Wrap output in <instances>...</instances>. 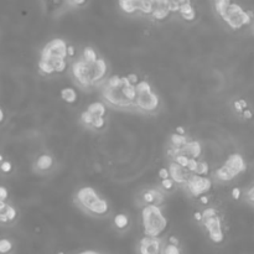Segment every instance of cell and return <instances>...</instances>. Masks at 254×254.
<instances>
[{"instance_id": "obj_1", "label": "cell", "mask_w": 254, "mask_h": 254, "mask_svg": "<svg viewBox=\"0 0 254 254\" xmlns=\"http://www.w3.org/2000/svg\"><path fill=\"white\" fill-rule=\"evenodd\" d=\"M102 97L108 107L118 111H134L135 86L130 85L127 77L112 76L102 86ZM106 106V107H107Z\"/></svg>"}, {"instance_id": "obj_2", "label": "cell", "mask_w": 254, "mask_h": 254, "mask_svg": "<svg viewBox=\"0 0 254 254\" xmlns=\"http://www.w3.org/2000/svg\"><path fill=\"white\" fill-rule=\"evenodd\" d=\"M108 71V63L104 58H98L91 63L80 58L71 66V75H72L76 86L85 91L94 88L106 82Z\"/></svg>"}, {"instance_id": "obj_3", "label": "cell", "mask_w": 254, "mask_h": 254, "mask_svg": "<svg viewBox=\"0 0 254 254\" xmlns=\"http://www.w3.org/2000/svg\"><path fill=\"white\" fill-rule=\"evenodd\" d=\"M73 202L81 211L94 218H103L111 212L108 201L99 196L98 192L91 186L78 189L73 196Z\"/></svg>"}, {"instance_id": "obj_4", "label": "cell", "mask_w": 254, "mask_h": 254, "mask_svg": "<svg viewBox=\"0 0 254 254\" xmlns=\"http://www.w3.org/2000/svg\"><path fill=\"white\" fill-rule=\"evenodd\" d=\"M216 13L219 18L232 29L239 30L244 26L249 25L253 20L252 11H247L241 5L236 3H231L228 0H218L214 1Z\"/></svg>"}, {"instance_id": "obj_5", "label": "cell", "mask_w": 254, "mask_h": 254, "mask_svg": "<svg viewBox=\"0 0 254 254\" xmlns=\"http://www.w3.org/2000/svg\"><path fill=\"white\" fill-rule=\"evenodd\" d=\"M67 43L62 39H53L41 50L40 61L48 63L55 73H62L67 67Z\"/></svg>"}, {"instance_id": "obj_6", "label": "cell", "mask_w": 254, "mask_h": 254, "mask_svg": "<svg viewBox=\"0 0 254 254\" xmlns=\"http://www.w3.org/2000/svg\"><path fill=\"white\" fill-rule=\"evenodd\" d=\"M141 222L145 237L160 238L168 227V219L160 207L149 205L141 210Z\"/></svg>"}, {"instance_id": "obj_7", "label": "cell", "mask_w": 254, "mask_h": 254, "mask_svg": "<svg viewBox=\"0 0 254 254\" xmlns=\"http://www.w3.org/2000/svg\"><path fill=\"white\" fill-rule=\"evenodd\" d=\"M160 107V98L155 92H153L150 83L148 81H139L135 85V98L134 108L138 113L153 114Z\"/></svg>"}, {"instance_id": "obj_8", "label": "cell", "mask_w": 254, "mask_h": 254, "mask_svg": "<svg viewBox=\"0 0 254 254\" xmlns=\"http://www.w3.org/2000/svg\"><path fill=\"white\" fill-rule=\"evenodd\" d=\"M185 185H186V189L190 192V195L197 197L202 196V195H206L211 190L212 181L209 177H202L197 176L195 174H190Z\"/></svg>"}, {"instance_id": "obj_9", "label": "cell", "mask_w": 254, "mask_h": 254, "mask_svg": "<svg viewBox=\"0 0 254 254\" xmlns=\"http://www.w3.org/2000/svg\"><path fill=\"white\" fill-rule=\"evenodd\" d=\"M204 227L206 228L207 233H209L210 239L213 242L214 244H221L224 241V233L222 229V222L221 218L217 216L210 217V218H204L201 222Z\"/></svg>"}, {"instance_id": "obj_10", "label": "cell", "mask_w": 254, "mask_h": 254, "mask_svg": "<svg viewBox=\"0 0 254 254\" xmlns=\"http://www.w3.org/2000/svg\"><path fill=\"white\" fill-rule=\"evenodd\" d=\"M165 242L161 238H151L144 236L138 242V254H163Z\"/></svg>"}, {"instance_id": "obj_11", "label": "cell", "mask_w": 254, "mask_h": 254, "mask_svg": "<svg viewBox=\"0 0 254 254\" xmlns=\"http://www.w3.org/2000/svg\"><path fill=\"white\" fill-rule=\"evenodd\" d=\"M224 165L228 169H231L232 171L236 172L237 175L244 172L247 169L246 161H244L243 156L241 154H232V155H229L226 163H224Z\"/></svg>"}, {"instance_id": "obj_12", "label": "cell", "mask_w": 254, "mask_h": 254, "mask_svg": "<svg viewBox=\"0 0 254 254\" xmlns=\"http://www.w3.org/2000/svg\"><path fill=\"white\" fill-rule=\"evenodd\" d=\"M169 177L172 180V182L174 184H179V185H184L185 182H186L187 177H189V175L185 174V170L182 168H180L177 164H175L174 161L172 163H170V165H169Z\"/></svg>"}, {"instance_id": "obj_13", "label": "cell", "mask_w": 254, "mask_h": 254, "mask_svg": "<svg viewBox=\"0 0 254 254\" xmlns=\"http://www.w3.org/2000/svg\"><path fill=\"white\" fill-rule=\"evenodd\" d=\"M16 216H18V212L15 207L9 205L8 202L0 201V223H10L15 221Z\"/></svg>"}, {"instance_id": "obj_14", "label": "cell", "mask_w": 254, "mask_h": 254, "mask_svg": "<svg viewBox=\"0 0 254 254\" xmlns=\"http://www.w3.org/2000/svg\"><path fill=\"white\" fill-rule=\"evenodd\" d=\"M164 194L161 190L159 189H150L148 190V191H145L143 194V197H141V200L144 201V204L146 205V206H149V205H153V206H158L159 205H161L164 202Z\"/></svg>"}, {"instance_id": "obj_15", "label": "cell", "mask_w": 254, "mask_h": 254, "mask_svg": "<svg viewBox=\"0 0 254 254\" xmlns=\"http://www.w3.org/2000/svg\"><path fill=\"white\" fill-rule=\"evenodd\" d=\"M179 154H182V155L187 156L189 159H195V160H197V158H200L202 154L201 144L196 140L187 141L186 145L182 149H180Z\"/></svg>"}, {"instance_id": "obj_16", "label": "cell", "mask_w": 254, "mask_h": 254, "mask_svg": "<svg viewBox=\"0 0 254 254\" xmlns=\"http://www.w3.org/2000/svg\"><path fill=\"white\" fill-rule=\"evenodd\" d=\"M55 165V159L50 154H41L35 161V169L38 172H47Z\"/></svg>"}, {"instance_id": "obj_17", "label": "cell", "mask_w": 254, "mask_h": 254, "mask_svg": "<svg viewBox=\"0 0 254 254\" xmlns=\"http://www.w3.org/2000/svg\"><path fill=\"white\" fill-rule=\"evenodd\" d=\"M170 15L168 9V1H153V13L150 16L155 20H164Z\"/></svg>"}, {"instance_id": "obj_18", "label": "cell", "mask_w": 254, "mask_h": 254, "mask_svg": "<svg viewBox=\"0 0 254 254\" xmlns=\"http://www.w3.org/2000/svg\"><path fill=\"white\" fill-rule=\"evenodd\" d=\"M213 176L218 182H229L232 181L234 177L238 176V175H237L234 171H232L231 169L227 168L226 165H222L221 168L217 169L216 171H214Z\"/></svg>"}, {"instance_id": "obj_19", "label": "cell", "mask_w": 254, "mask_h": 254, "mask_svg": "<svg viewBox=\"0 0 254 254\" xmlns=\"http://www.w3.org/2000/svg\"><path fill=\"white\" fill-rule=\"evenodd\" d=\"M87 112L91 113L94 118H104L107 114V107L102 102H93L87 107Z\"/></svg>"}, {"instance_id": "obj_20", "label": "cell", "mask_w": 254, "mask_h": 254, "mask_svg": "<svg viewBox=\"0 0 254 254\" xmlns=\"http://www.w3.org/2000/svg\"><path fill=\"white\" fill-rule=\"evenodd\" d=\"M61 98H62L63 102L68 104H73L77 102V92H76L75 88L72 87H65V88L61 89Z\"/></svg>"}, {"instance_id": "obj_21", "label": "cell", "mask_w": 254, "mask_h": 254, "mask_svg": "<svg viewBox=\"0 0 254 254\" xmlns=\"http://www.w3.org/2000/svg\"><path fill=\"white\" fill-rule=\"evenodd\" d=\"M136 11H140L144 15H150L153 13V1H148V0H135Z\"/></svg>"}, {"instance_id": "obj_22", "label": "cell", "mask_w": 254, "mask_h": 254, "mask_svg": "<svg viewBox=\"0 0 254 254\" xmlns=\"http://www.w3.org/2000/svg\"><path fill=\"white\" fill-rule=\"evenodd\" d=\"M82 58L83 61H86V62H94V61L98 60V56H97L96 50L91 46H86V47L83 48L82 51Z\"/></svg>"}, {"instance_id": "obj_23", "label": "cell", "mask_w": 254, "mask_h": 254, "mask_svg": "<svg viewBox=\"0 0 254 254\" xmlns=\"http://www.w3.org/2000/svg\"><path fill=\"white\" fill-rule=\"evenodd\" d=\"M14 243L9 238H0V254H13Z\"/></svg>"}, {"instance_id": "obj_24", "label": "cell", "mask_w": 254, "mask_h": 254, "mask_svg": "<svg viewBox=\"0 0 254 254\" xmlns=\"http://www.w3.org/2000/svg\"><path fill=\"white\" fill-rule=\"evenodd\" d=\"M121 10H123L126 14H135V4H134V0H121L118 3Z\"/></svg>"}, {"instance_id": "obj_25", "label": "cell", "mask_w": 254, "mask_h": 254, "mask_svg": "<svg viewBox=\"0 0 254 254\" xmlns=\"http://www.w3.org/2000/svg\"><path fill=\"white\" fill-rule=\"evenodd\" d=\"M114 226L119 229H124L128 227L129 224V218L126 213H118L114 217Z\"/></svg>"}, {"instance_id": "obj_26", "label": "cell", "mask_w": 254, "mask_h": 254, "mask_svg": "<svg viewBox=\"0 0 254 254\" xmlns=\"http://www.w3.org/2000/svg\"><path fill=\"white\" fill-rule=\"evenodd\" d=\"M209 171H210V166L206 161H197V168L196 170H195V175L206 177L207 174H209Z\"/></svg>"}, {"instance_id": "obj_27", "label": "cell", "mask_w": 254, "mask_h": 254, "mask_svg": "<svg viewBox=\"0 0 254 254\" xmlns=\"http://www.w3.org/2000/svg\"><path fill=\"white\" fill-rule=\"evenodd\" d=\"M180 3V9H179V13L182 15H187V14L192 13V11L195 10L194 6L191 5V3L190 1H187V0H185V1H179Z\"/></svg>"}, {"instance_id": "obj_28", "label": "cell", "mask_w": 254, "mask_h": 254, "mask_svg": "<svg viewBox=\"0 0 254 254\" xmlns=\"http://www.w3.org/2000/svg\"><path fill=\"white\" fill-rule=\"evenodd\" d=\"M80 119H81V123H82L85 127H91L92 122L94 121V117L92 116L91 113H88L87 111H85L81 113Z\"/></svg>"}, {"instance_id": "obj_29", "label": "cell", "mask_w": 254, "mask_h": 254, "mask_svg": "<svg viewBox=\"0 0 254 254\" xmlns=\"http://www.w3.org/2000/svg\"><path fill=\"white\" fill-rule=\"evenodd\" d=\"M163 254H182V251L179 246H172V244L166 243L165 247H164Z\"/></svg>"}, {"instance_id": "obj_30", "label": "cell", "mask_w": 254, "mask_h": 254, "mask_svg": "<svg viewBox=\"0 0 254 254\" xmlns=\"http://www.w3.org/2000/svg\"><path fill=\"white\" fill-rule=\"evenodd\" d=\"M38 66H39V70H40V72L42 73V75L50 76V75H53V73H55V72H53L52 67H51L48 63L43 62V61H39Z\"/></svg>"}, {"instance_id": "obj_31", "label": "cell", "mask_w": 254, "mask_h": 254, "mask_svg": "<svg viewBox=\"0 0 254 254\" xmlns=\"http://www.w3.org/2000/svg\"><path fill=\"white\" fill-rule=\"evenodd\" d=\"M174 163L177 164L180 168L185 169L187 166V164H189V158L182 155V154H177V155L174 156Z\"/></svg>"}, {"instance_id": "obj_32", "label": "cell", "mask_w": 254, "mask_h": 254, "mask_svg": "<svg viewBox=\"0 0 254 254\" xmlns=\"http://www.w3.org/2000/svg\"><path fill=\"white\" fill-rule=\"evenodd\" d=\"M0 171L5 175L10 174V172L13 171V164H11V161L4 160L3 163L0 164Z\"/></svg>"}, {"instance_id": "obj_33", "label": "cell", "mask_w": 254, "mask_h": 254, "mask_svg": "<svg viewBox=\"0 0 254 254\" xmlns=\"http://www.w3.org/2000/svg\"><path fill=\"white\" fill-rule=\"evenodd\" d=\"M201 213H202V219L210 218V217L217 216V210L213 209V207H207V209H205Z\"/></svg>"}, {"instance_id": "obj_34", "label": "cell", "mask_w": 254, "mask_h": 254, "mask_svg": "<svg viewBox=\"0 0 254 254\" xmlns=\"http://www.w3.org/2000/svg\"><path fill=\"white\" fill-rule=\"evenodd\" d=\"M106 126V119L104 118H94V121L92 122L91 128L93 129H102Z\"/></svg>"}, {"instance_id": "obj_35", "label": "cell", "mask_w": 254, "mask_h": 254, "mask_svg": "<svg viewBox=\"0 0 254 254\" xmlns=\"http://www.w3.org/2000/svg\"><path fill=\"white\" fill-rule=\"evenodd\" d=\"M161 187H163V190L170 191V190H172V187H174V182H172V180L170 179V177L165 180H161Z\"/></svg>"}, {"instance_id": "obj_36", "label": "cell", "mask_w": 254, "mask_h": 254, "mask_svg": "<svg viewBox=\"0 0 254 254\" xmlns=\"http://www.w3.org/2000/svg\"><path fill=\"white\" fill-rule=\"evenodd\" d=\"M168 9L170 13H179L180 3L179 1H168Z\"/></svg>"}, {"instance_id": "obj_37", "label": "cell", "mask_w": 254, "mask_h": 254, "mask_svg": "<svg viewBox=\"0 0 254 254\" xmlns=\"http://www.w3.org/2000/svg\"><path fill=\"white\" fill-rule=\"evenodd\" d=\"M9 199V191L5 186H1L0 185V201L6 202V200Z\"/></svg>"}, {"instance_id": "obj_38", "label": "cell", "mask_w": 254, "mask_h": 254, "mask_svg": "<svg viewBox=\"0 0 254 254\" xmlns=\"http://www.w3.org/2000/svg\"><path fill=\"white\" fill-rule=\"evenodd\" d=\"M197 168V160H195V159H189V164H187L186 169L189 170L191 174H195V170H196Z\"/></svg>"}, {"instance_id": "obj_39", "label": "cell", "mask_w": 254, "mask_h": 254, "mask_svg": "<svg viewBox=\"0 0 254 254\" xmlns=\"http://www.w3.org/2000/svg\"><path fill=\"white\" fill-rule=\"evenodd\" d=\"M127 78H128L129 83L133 85V86H135L136 83L139 82V77H138V75H135V73H130V75L127 76Z\"/></svg>"}, {"instance_id": "obj_40", "label": "cell", "mask_w": 254, "mask_h": 254, "mask_svg": "<svg viewBox=\"0 0 254 254\" xmlns=\"http://www.w3.org/2000/svg\"><path fill=\"white\" fill-rule=\"evenodd\" d=\"M247 197H248L249 205H251V206H253V204H254V189H253V186L249 187L248 192H247Z\"/></svg>"}, {"instance_id": "obj_41", "label": "cell", "mask_w": 254, "mask_h": 254, "mask_svg": "<svg viewBox=\"0 0 254 254\" xmlns=\"http://www.w3.org/2000/svg\"><path fill=\"white\" fill-rule=\"evenodd\" d=\"M242 196V191L239 187H234L233 190H232V199L236 200V201H238L239 199H241Z\"/></svg>"}, {"instance_id": "obj_42", "label": "cell", "mask_w": 254, "mask_h": 254, "mask_svg": "<svg viewBox=\"0 0 254 254\" xmlns=\"http://www.w3.org/2000/svg\"><path fill=\"white\" fill-rule=\"evenodd\" d=\"M158 175H159V177H160L161 180L169 179V171H168V169H165V168L160 169V170H159V172H158Z\"/></svg>"}, {"instance_id": "obj_43", "label": "cell", "mask_w": 254, "mask_h": 254, "mask_svg": "<svg viewBox=\"0 0 254 254\" xmlns=\"http://www.w3.org/2000/svg\"><path fill=\"white\" fill-rule=\"evenodd\" d=\"M75 55H76V48H75V46L67 45V57L73 58V57H75Z\"/></svg>"}, {"instance_id": "obj_44", "label": "cell", "mask_w": 254, "mask_h": 254, "mask_svg": "<svg viewBox=\"0 0 254 254\" xmlns=\"http://www.w3.org/2000/svg\"><path fill=\"white\" fill-rule=\"evenodd\" d=\"M182 19H185V20L187 21H192L196 19V10H194L192 13L187 14V15H182Z\"/></svg>"}, {"instance_id": "obj_45", "label": "cell", "mask_w": 254, "mask_h": 254, "mask_svg": "<svg viewBox=\"0 0 254 254\" xmlns=\"http://www.w3.org/2000/svg\"><path fill=\"white\" fill-rule=\"evenodd\" d=\"M168 243L169 244H172V246H179L180 242H179V238H177V237L171 236V237H170V238H169Z\"/></svg>"}, {"instance_id": "obj_46", "label": "cell", "mask_w": 254, "mask_h": 254, "mask_svg": "<svg viewBox=\"0 0 254 254\" xmlns=\"http://www.w3.org/2000/svg\"><path fill=\"white\" fill-rule=\"evenodd\" d=\"M199 200H200V204L205 205V206H207V205H209V202H210L209 196H206V195H202V196H200Z\"/></svg>"}, {"instance_id": "obj_47", "label": "cell", "mask_w": 254, "mask_h": 254, "mask_svg": "<svg viewBox=\"0 0 254 254\" xmlns=\"http://www.w3.org/2000/svg\"><path fill=\"white\" fill-rule=\"evenodd\" d=\"M242 116L244 117V119H252V116H253V114H252V112L249 111V109H246V111L242 112Z\"/></svg>"}, {"instance_id": "obj_48", "label": "cell", "mask_w": 254, "mask_h": 254, "mask_svg": "<svg viewBox=\"0 0 254 254\" xmlns=\"http://www.w3.org/2000/svg\"><path fill=\"white\" fill-rule=\"evenodd\" d=\"M194 218H195V221H197V222H200V223H201L202 222V213L200 211H196L194 213Z\"/></svg>"}, {"instance_id": "obj_49", "label": "cell", "mask_w": 254, "mask_h": 254, "mask_svg": "<svg viewBox=\"0 0 254 254\" xmlns=\"http://www.w3.org/2000/svg\"><path fill=\"white\" fill-rule=\"evenodd\" d=\"M175 134H179V135H185V128L184 127H177L175 129Z\"/></svg>"}, {"instance_id": "obj_50", "label": "cell", "mask_w": 254, "mask_h": 254, "mask_svg": "<svg viewBox=\"0 0 254 254\" xmlns=\"http://www.w3.org/2000/svg\"><path fill=\"white\" fill-rule=\"evenodd\" d=\"M234 108H236V112L237 113H242L243 112V108L241 107V104H239V102H234Z\"/></svg>"}, {"instance_id": "obj_51", "label": "cell", "mask_w": 254, "mask_h": 254, "mask_svg": "<svg viewBox=\"0 0 254 254\" xmlns=\"http://www.w3.org/2000/svg\"><path fill=\"white\" fill-rule=\"evenodd\" d=\"M76 254H103L101 252H97V251H83L80 252V253H76Z\"/></svg>"}, {"instance_id": "obj_52", "label": "cell", "mask_w": 254, "mask_h": 254, "mask_svg": "<svg viewBox=\"0 0 254 254\" xmlns=\"http://www.w3.org/2000/svg\"><path fill=\"white\" fill-rule=\"evenodd\" d=\"M239 104H241V107L242 108H243V111H246L247 109V106H248V104H247V101L246 99H239Z\"/></svg>"}, {"instance_id": "obj_53", "label": "cell", "mask_w": 254, "mask_h": 254, "mask_svg": "<svg viewBox=\"0 0 254 254\" xmlns=\"http://www.w3.org/2000/svg\"><path fill=\"white\" fill-rule=\"evenodd\" d=\"M4 119H5V114H4V111L1 108H0V124L3 123Z\"/></svg>"}, {"instance_id": "obj_54", "label": "cell", "mask_w": 254, "mask_h": 254, "mask_svg": "<svg viewBox=\"0 0 254 254\" xmlns=\"http://www.w3.org/2000/svg\"><path fill=\"white\" fill-rule=\"evenodd\" d=\"M3 161H4V156L1 155V154H0V164L3 163Z\"/></svg>"}, {"instance_id": "obj_55", "label": "cell", "mask_w": 254, "mask_h": 254, "mask_svg": "<svg viewBox=\"0 0 254 254\" xmlns=\"http://www.w3.org/2000/svg\"><path fill=\"white\" fill-rule=\"evenodd\" d=\"M57 254H66V253H63V252H58Z\"/></svg>"}]
</instances>
